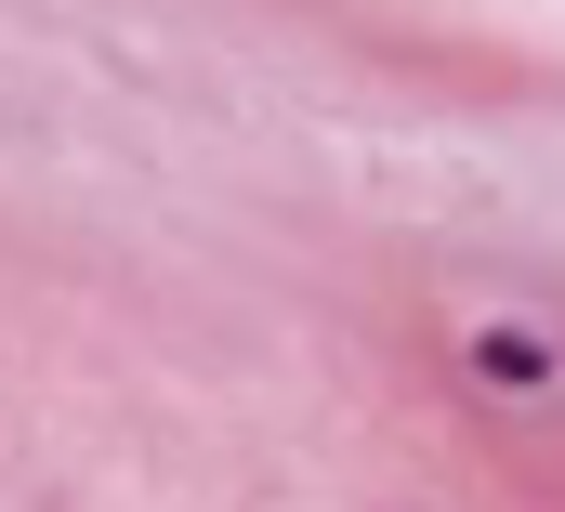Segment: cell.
Here are the masks:
<instances>
[{"instance_id": "6da1fadb", "label": "cell", "mask_w": 565, "mask_h": 512, "mask_svg": "<svg viewBox=\"0 0 565 512\" xmlns=\"http://www.w3.org/2000/svg\"><path fill=\"white\" fill-rule=\"evenodd\" d=\"M460 355H473V382H500V394H553V369H565L540 316H487V329H473Z\"/></svg>"}]
</instances>
